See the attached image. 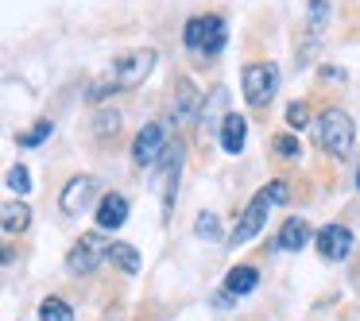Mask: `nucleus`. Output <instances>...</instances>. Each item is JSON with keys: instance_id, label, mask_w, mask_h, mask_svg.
Instances as JSON below:
<instances>
[{"instance_id": "obj_1", "label": "nucleus", "mask_w": 360, "mask_h": 321, "mask_svg": "<svg viewBox=\"0 0 360 321\" xmlns=\"http://www.w3.org/2000/svg\"><path fill=\"white\" fill-rule=\"evenodd\" d=\"M352 140H356V124L345 109H326L318 117V148L333 159L352 155Z\"/></svg>"}, {"instance_id": "obj_2", "label": "nucleus", "mask_w": 360, "mask_h": 321, "mask_svg": "<svg viewBox=\"0 0 360 321\" xmlns=\"http://www.w3.org/2000/svg\"><path fill=\"white\" fill-rule=\"evenodd\" d=\"M240 93L252 109H267L279 93V66L275 63H248L240 74Z\"/></svg>"}, {"instance_id": "obj_3", "label": "nucleus", "mask_w": 360, "mask_h": 321, "mask_svg": "<svg viewBox=\"0 0 360 321\" xmlns=\"http://www.w3.org/2000/svg\"><path fill=\"white\" fill-rule=\"evenodd\" d=\"M182 43H186L190 51H198V55H221L229 43V27L221 16H194L186 20V32H182Z\"/></svg>"}, {"instance_id": "obj_4", "label": "nucleus", "mask_w": 360, "mask_h": 321, "mask_svg": "<svg viewBox=\"0 0 360 321\" xmlns=\"http://www.w3.org/2000/svg\"><path fill=\"white\" fill-rule=\"evenodd\" d=\"M109 248H112V240H105L101 232H86L70 248V256H66V271L70 275H94L97 263L109 259Z\"/></svg>"}, {"instance_id": "obj_5", "label": "nucleus", "mask_w": 360, "mask_h": 321, "mask_svg": "<svg viewBox=\"0 0 360 321\" xmlns=\"http://www.w3.org/2000/svg\"><path fill=\"white\" fill-rule=\"evenodd\" d=\"M151 70H155V51L143 47V51H128V55H120L117 63L109 66V78L117 81L120 89H128V86H140Z\"/></svg>"}, {"instance_id": "obj_6", "label": "nucleus", "mask_w": 360, "mask_h": 321, "mask_svg": "<svg viewBox=\"0 0 360 321\" xmlns=\"http://www.w3.org/2000/svg\"><path fill=\"white\" fill-rule=\"evenodd\" d=\"M167 148H171V143H167V128L163 124H143L132 140V163L143 166V171H151V166L167 155Z\"/></svg>"}, {"instance_id": "obj_7", "label": "nucleus", "mask_w": 360, "mask_h": 321, "mask_svg": "<svg viewBox=\"0 0 360 321\" xmlns=\"http://www.w3.org/2000/svg\"><path fill=\"white\" fill-rule=\"evenodd\" d=\"M271 197H267V190H259L256 197H252L248 205H244V213H240V221H236V228H233V240L229 244H248V240H256L259 236V228H264V221H267V213H271Z\"/></svg>"}, {"instance_id": "obj_8", "label": "nucleus", "mask_w": 360, "mask_h": 321, "mask_svg": "<svg viewBox=\"0 0 360 321\" xmlns=\"http://www.w3.org/2000/svg\"><path fill=\"white\" fill-rule=\"evenodd\" d=\"M94 194H97V178L94 174H74L70 182L63 186V194H58V205H63V213H82L89 202H94Z\"/></svg>"}, {"instance_id": "obj_9", "label": "nucleus", "mask_w": 360, "mask_h": 321, "mask_svg": "<svg viewBox=\"0 0 360 321\" xmlns=\"http://www.w3.org/2000/svg\"><path fill=\"white\" fill-rule=\"evenodd\" d=\"M314 244H318V256L329 259V263H341L345 256L352 251V232L345 225H326L318 236H314Z\"/></svg>"}, {"instance_id": "obj_10", "label": "nucleus", "mask_w": 360, "mask_h": 321, "mask_svg": "<svg viewBox=\"0 0 360 321\" xmlns=\"http://www.w3.org/2000/svg\"><path fill=\"white\" fill-rule=\"evenodd\" d=\"M124 221H128V197L124 194H105L97 202V228L101 232H117Z\"/></svg>"}, {"instance_id": "obj_11", "label": "nucleus", "mask_w": 360, "mask_h": 321, "mask_svg": "<svg viewBox=\"0 0 360 321\" xmlns=\"http://www.w3.org/2000/svg\"><path fill=\"white\" fill-rule=\"evenodd\" d=\"M310 240H314L310 225H306L302 217H287V221H283V228H279V236H275V248H279V251H302Z\"/></svg>"}, {"instance_id": "obj_12", "label": "nucleus", "mask_w": 360, "mask_h": 321, "mask_svg": "<svg viewBox=\"0 0 360 321\" xmlns=\"http://www.w3.org/2000/svg\"><path fill=\"white\" fill-rule=\"evenodd\" d=\"M221 151H229V155H240L244 151V140H248V120L240 117V112H229L225 128H221Z\"/></svg>"}, {"instance_id": "obj_13", "label": "nucleus", "mask_w": 360, "mask_h": 321, "mask_svg": "<svg viewBox=\"0 0 360 321\" xmlns=\"http://www.w3.org/2000/svg\"><path fill=\"white\" fill-rule=\"evenodd\" d=\"M202 97H198V89H194V81H179V101H174V124H186L190 117H202Z\"/></svg>"}, {"instance_id": "obj_14", "label": "nucleus", "mask_w": 360, "mask_h": 321, "mask_svg": "<svg viewBox=\"0 0 360 321\" xmlns=\"http://www.w3.org/2000/svg\"><path fill=\"white\" fill-rule=\"evenodd\" d=\"M225 101H229L225 89H213V97L205 101V109H202V128H205V136H213V132L221 136V128H225V120H229Z\"/></svg>"}, {"instance_id": "obj_15", "label": "nucleus", "mask_w": 360, "mask_h": 321, "mask_svg": "<svg viewBox=\"0 0 360 321\" xmlns=\"http://www.w3.org/2000/svg\"><path fill=\"white\" fill-rule=\"evenodd\" d=\"M256 287H259V271L252 263H240V267H233V271L225 275V294H233V298L252 294Z\"/></svg>"}, {"instance_id": "obj_16", "label": "nucleus", "mask_w": 360, "mask_h": 321, "mask_svg": "<svg viewBox=\"0 0 360 321\" xmlns=\"http://www.w3.org/2000/svg\"><path fill=\"white\" fill-rule=\"evenodd\" d=\"M0 225H4V232L8 236H16V232H24L27 225H32V205L20 197V202H8L4 209H0Z\"/></svg>"}, {"instance_id": "obj_17", "label": "nucleus", "mask_w": 360, "mask_h": 321, "mask_svg": "<svg viewBox=\"0 0 360 321\" xmlns=\"http://www.w3.org/2000/svg\"><path fill=\"white\" fill-rule=\"evenodd\" d=\"M109 259H112V267H117V271H124V275L140 271V251H136L132 244H124V240H112Z\"/></svg>"}, {"instance_id": "obj_18", "label": "nucleus", "mask_w": 360, "mask_h": 321, "mask_svg": "<svg viewBox=\"0 0 360 321\" xmlns=\"http://www.w3.org/2000/svg\"><path fill=\"white\" fill-rule=\"evenodd\" d=\"M39 321H74V310L70 302H63V298H43L39 302Z\"/></svg>"}, {"instance_id": "obj_19", "label": "nucleus", "mask_w": 360, "mask_h": 321, "mask_svg": "<svg viewBox=\"0 0 360 321\" xmlns=\"http://www.w3.org/2000/svg\"><path fill=\"white\" fill-rule=\"evenodd\" d=\"M194 232H198V240H221V221H217V213H198V221H194Z\"/></svg>"}, {"instance_id": "obj_20", "label": "nucleus", "mask_w": 360, "mask_h": 321, "mask_svg": "<svg viewBox=\"0 0 360 321\" xmlns=\"http://www.w3.org/2000/svg\"><path fill=\"white\" fill-rule=\"evenodd\" d=\"M51 132H55V124H51V120H39L32 132H20L16 143H20V148H39L43 140H51Z\"/></svg>"}, {"instance_id": "obj_21", "label": "nucleus", "mask_w": 360, "mask_h": 321, "mask_svg": "<svg viewBox=\"0 0 360 321\" xmlns=\"http://www.w3.org/2000/svg\"><path fill=\"white\" fill-rule=\"evenodd\" d=\"M306 20H310V32L318 35L321 27L329 24V0H310V8H306Z\"/></svg>"}, {"instance_id": "obj_22", "label": "nucleus", "mask_w": 360, "mask_h": 321, "mask_svg": "<svg viewBox=\"0 0 360 321\" xmlns=\"http://www.w3.org/2000/svg\"><path fill=\"white\" fill-rule=\"evenodd\" d=\"M271 148H275V155H279V159H298V155H302V143H298L295 136H275Z\"/></svg>"}, {"instance_id": "obj_23", "label": "nucleus", "mask_w": 360, "mask_h": 321, "mask_svg": "<svg viewBox=\"0 0 360 321\" xmlns=\"http://www.w3.org/2000/svg\"><path fill=\"white\" fill-rule=\"evenodd\" d=\"M4 186H8L12 194H20V197H24L27 190H32V178H27V166H12V171H8V178H4Z\"/></svg>"}, {"instance_id": "obj_24", "label": "nucleus", "mask_w": 360, "mask_h": 321, "mask_svg": "<svg viewBox=\"0 0 360 321\" xmlns=\"http://www.w3.org/2000/svg\"><path fill=\"white\" fill-rule=\"evenodd\" d=\"M287 124H290V128H298V132H302V128L310 124V109H306L302 101H290V105H287Z\"/></svg>"}, {"instance_id": "obj_25", "label": "nucleus", "mask_w": 360, "mask_h": 321, "mask_svg": "<svg viewBox=\"0 0 360 321\" xmlns=\"http://www.w3.org/2000/svg\"><path fill=\"white\" fill-rule=\"evenodd\" d=\"M117 128H120V112H117V109H105V112H97V132H101V136L117 132Z\"/></svg>"}, {"instance_id": "obj_26", "label": "nucleus", "mask_w": 360, "mask_h": 321, "mask_svg": "<svg viewBox=\"0 0 360 321\" xmlns=\"http://www.w3.org/2000/svg\"><path fill=\"white\" fill-rule=\"evenodd\" d=\"M264 190H267V197H271L275 205H283V202H287V194H290L287 182H271V186H264Z\"/></svg>"}, {"instance_id": "obj_27", "label": "nucleus", "mask_w": 360, "mask_h": 321, "mask_svg": "<svg viewBox=\"0 0 360 321\" xmlns=\"http://www.w3.org/2000/svg\"><path fill=\"white\" fill-rule=\"evenodd\" d=\"M321 78H333V81H345V70H341V66H321Z\"/></svg>"}, {"instance_id": "obj_28", "label": "nucleus", "mask_w": 360, "mask_h": 321, "mask_svg": "<svg viewBox=\"0 0 360 321\" xmlns=\"http://www.w3.org/2000/svg\"><path fill=\"white\" fill-rule=\"evenodd\" d=\"M356 190H360V171H356Z\"/></svg>"}]
</instances>
